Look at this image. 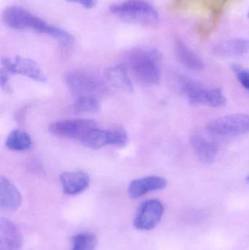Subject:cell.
<instances>
[{"label":"cell","instance_id":"6da1fadb","mask_svg":"<svg viewBox=\"0 0 249 250\" xmlns=\"http://www.w3.org/2000/svg\"><path fill=\"white\" fill-rule=\"evenodd\" d=\"M2 18L5 24L11 29H31L38 33L48 35L66 45H70L75 41L71 34L45 23L29 10L19 6L7 7L3 12Z\"/></svg>","mask_w":249,"mask_h":250},{"label":"cell","instance_id":"7a4b0ae2","mask_svg":"<svg viewBox=\"0 0 249 250\" xmlns=\"http://www.w3.org/2000/svg\"><path fill=\"white\" fill-rule=\"evenodd\" d=\"M162 54L152 47L134 48L129 53L127 62L137 80L144 85L159 83L161 78Z\"/></svg>","mask_w":249,"mask_h":250},{"label":"cell","instance_id":"3957f363","mask_svg":"<svg viewBox=\"0 0 249 250\" xmlns=\"http://www.w3.org/2000/svg\"><path fill=\"white\" fill-rule=\"evenodd\" d=\"M110 11L121 20L142 26H154L159 23L156 9L144 0H127L114 4Z\"/></svg>","mask_w":249,"mask_h":250},{"label":"cell","instance_id":"277c9868","mask_svg":"<svg viewBox=\"0 0 249 250\" xmlns=\"http://www.w3.org/2000/svg\"><path fill=\"white\" fill-rule=\"evenodd\" d=\"M168 82L172 90L184 97L190 104L208 106L210 104L212 88H207L189 76L175 71L168 74Z\"/></svg>","mask_w":249,"mask_h":250},{"label":"cell","instance_id":"5b68a950","mask_svg":"<svg viewBox=\"0 0 249 250\" xmlns=\"http://www.w3.org/2000/svg\"><path fill=\"white\" fill-rule=\"evenodd\" d=\"M66 83L74 95L78 97H95L99 98L105 95L107 87L105 83L89 73L75 71L66 76Z\"/></svg>","mask_w":249,"mask_h":250},{"label":"cell","instance_id":"8992f818","mask_svg":"<svg viewBox=\"0 0 249 250\" xmlns=\"http://www.w3.org/2000/svg\"><path fill=\"white\" fill-rule=\"evenodd\" d=\"M210 133L222 137L238 136L249 132L248 114H231L212 120L207 125Z\"/></svg>","mask_w":249,"mask_h":250},{"label":"cell","instance_id":"52a82bcc","mask_svg":"<svg viewBox=\"0 0 249 250\" xmlns=\"http://www.w3.org/2000/svg\"><path fill=\"white\" fill-rule=\"evenodd\" d=\"M127 131L122 127L110 128L102 129L96 127L81 141L82 144L87 148L98 149L108 145L122 146L127 142Z\"/></svg>","mask_w":249,"mask_h":250},{"label":"cell","instance_id":"ba28073f","mask_svg":"<svg viewBox=\"0 0 249 250\" xmlns=\"http://www.w3.org/2000/svg\"><path fill=\"white\" fill-rule=\"evenodd\" d=\"M96 127H98L97 124L93 120H63L51 123L48 126V131L55 136L76 138L81 141Z\"/></svg>","mask_w":249,"mask_h":250},{"label":"cell","instance_id":"9c48e42d","mask_svg":"<svg viewBox=\"0 0 249 250\" xmlns=\"http://www.w3.org/2000/svg\"><path fill=\"white\" fill-rule=\"evenodd\" d=\"M164 207L161 201L156 199L148 200L139 207L133 226L137 230H151L154 229L162 220Z\"/></svg>","mask_w":249,"mask_h":250},{"label":"cell","instance_id":"30bf717a","mask_svg":"<svg viewBox=\"0 0 249 250\" xmlns=\"http://www.w3.org/2000/svg\"><path fill=\"white\" fill-rule=\"evenodd\" d=\"M2 70L12 74H20L36 82L45 83L47 77L39 64L28 58L16 57L14 61L7 58L1 59Z\"/></svg>","mask_w":249,"mask_h":250},{"label":"cell","instance_id":"8fae6325","mask_svg":"<svg viewBox=\"0 0 249 250\" xmlns=\"http://www.w3.org/2000/svg\"><path fill=\"white\" fill-rule=\"evenodd\" d=\"M22 204L20 191L6 177H0V210L3 213L17 211Z\"/></svg>","mask_w":249,"mask_h":250},{"label":"cell","instance_id":"7c38bea8","mask_svg":"<svg viewBox=\"0 0 249 250\" xmlns=\"http://www.w3.org/2000/svg\"><path fill=\"white\" fill-rule=\"evenodd\" d=\"M168 182L163 177L149 176L134 179L128 187V195L133 199L140 198L148 192L160 190L166 188Z\"/></svg>","mask_w":249,"mask_h":250},{"label":"cell","instance_id":"4fadbf2b","mask_svg":"<svg viewBox=\"0 0 249 250\" xmlns=\"http://www.w3.org/2000/svg\"><path fill=\"white\" fill-rule=\"evenodd\" d=\"M60 182L64 194L76 195L89 188L90 177L84 171L63 172L60 175Z\"/></svg>","mask_w":249,"mask_h":250},{"label":"cell","instance_id":"5bb4252c","mask_svg":"<svg viewBox=\"0 0 249 250\" xmlns=\"http://www.w3.org/2000/svg\"><path fill=\"white\" fill-rule=\"evenodd\" d=\"M21 236L16 225L8 219L0 220V250H20Z\"/></svg>","mask_w":249,"mask_h":250},{"label":"cell","instance_id":"9a60e30c","mask_svg":"<svg viewBox=\"0 0 249 250\" xmlns=\"http://www.w3.org/2000/svg\"><path fill=\"white\" fill-rule=\"evenodd\" d=\"M105 76L108 83L115 89L126 93L133 92V83L129 77L127 68L122 64L107 69Z\"/></svg>","mask_w":249,"mask_h":250},{"label":"cell","instance_id":"2e32d148","mask_svg":"<svg viewBox=\"0 0 249 250\" xmlns=\"http://www.w3.org/2000/svg\"><path fill=\"white\" fill-rule=\"evenodd\" d=\"M191 145L200 161L206 164L213 163L217 156L218 148L212 141L200 135L191 138Z\"/></svg>","mask_w":249,"mask_h":250},{"label":"cell","instance_id":"e0dca14e","mask_svg":"<svg viewBox=\"0 0 249 250\" xmlns=\"http://www.w3.org/2000/svg\"><path fill=\"white\" fill-rule=\"evenodd\" d=\"M249 52V40L244 38L230 40L218 44L214 53L222 57H238Z\"/></svg>","mask_w":249,"mask_h":250},{"label":"cell","instance_id":"ac0fdd59","mask_svg":"<svg viewBox=\"0 0 249 250\" xmlns=\"http://www.w3.org/2000/svg\"><path fill=\"white\" fill-rule=\"evenodd\" d=\"M175 50L180 62L187 68L198 71L204 67V63L202 59L182 41H176Z\"/></svg>","mask_w":249,"mask_h":250},{"label":"cell","instance_id":"d6986e66","mask_svg":"<svg viewBox=\"0 0 249 250\" xmlns=\"http://www.w3.org/2000/svg\"><path fill=\"white\" fill-rule=\"evenodd\" d=\"M5 146L12 151H26L32 147V141L30 135L24 131L14 129L7 136Z\"/></svg>","mask_w":249,"mask_h":250},{"label":"cell","instance_id":"ffe728a7","mask_svg":"<svg viewBox=\"0 0 249 250\" xmlns=\"http://www.w3.org/2000/svg\"><path fill=\"white\" fill-rule=\"evenodd\" d=\"M73 108L77 113H95L100 110V104L95 97H78Z\"/></svg>","mask_w":249,"mask_h":250},{"label":"cell","instance_id":"44dd1931","mask_svg":"<svg viewBox=\"0 0 249 250\" xmlns=\"http://www.w3.org/2000/svg\"><path fill=\"white\" fill-rule=\"evenodd\" d=\"M96 247V237L92 233H79L73 238V250H95Z\"/></svg>","mask_w":249,"mask_h":250},{"label":"cell","instance_id":"7402d4cb","mask_svg":"<svg viewBox=\"0 0 249 250\" xmlns=\"http://www.w3.org/2000/svg\"><path fill=\"white\" fill-rule=\"evenodd\" d=\"M232 70L241 85L249 91V70L239 65L232 66Z\"/></svg>","mask_w":249,"mask_h":250},{"label":"cell","instance_id":"603a6c76","mask_svg":"<svg viewBox=\"0 0 249 250\" xmlns=\"http://www.w3.org/2000/svg\"><path fill=\"white\" fill-rule=\"evenodd\" d=\"M71 2L78 3L85 8L91 9L95 7L96 0H67Z\"/></svg>","mask_w":249,"mask_h":250},{"label":"cell","instance_id":"cb8c5ba5","mask_svg":"<svg viewBox=\"0 0 249 250\" xmlns=\"http://www.w3.org/2000/svg\"><path fill=\"white\" fill-rule=\"evenodd\" d=\"M7 85H8V76H7V72L2 70L0 73V86L2 89L3 88L7 89Z\"/></svg>","mask_w":249,"mask_h":250},{"label":"cell","instance_id":"d4e9b609","mask_svg":"<svg viewBox=\"0 0 249 250\" xmlns=\"http://www.w3.org/2000/svg\"><path fill=\"white\" fill-rule=\"evenodd\" d=\"M247 182H249V176H247Z\"/></svg>","mask_w":249,"mask_h":250},{"label":"cell","instance_id":"484cf974","mask_svg":"<svg viewBox=\"0 0 249 250\" xmlns=\"http://www.w3.org/2000/svg\"><path fill=\"white\" fill-rule=\"evenodd\" d=\"M248 16H249V9Z\"/></svg>","mask_w":249,"mask_h":250}]
</instances>
